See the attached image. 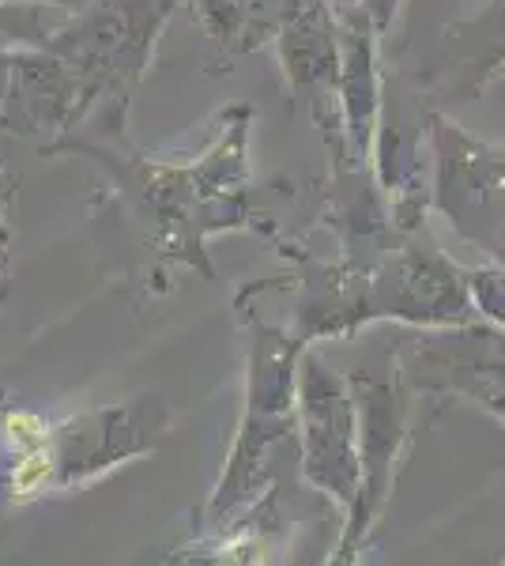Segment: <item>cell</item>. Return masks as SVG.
I'll use <instances>...</instances> for the list:
<instances>
[{
	"label": "cell",
	"mask_w": 505,
	"mask_h": 566,
	"mask_svg": "<svg viewBox=\"0 0 505 566\" xmlns=\"http://www.w3.org/2000/svg\"><path fill=\"white\" fill-rule=\"evenodd\" d=\"M250 106H227L215 117V140L192 155L189 163L159 159L128 144L125 129H98L103 140L84 144L87 155L114 170L122 200L136 231L155 261V280H167V269L200 272L215 280L208 261V239L242 227H261L250 208Z\"/></svg>",
	"instance_id": "cell-1"
},
{
	"label": "cell",
	"mask_w": 505,
	"mask_h": 566,
	"mask_svg": "<svg viewBox=\"0 0 505 566\" xmlns=\"http://www.w3.org/2000/svg\"><path fill=\"white\" fill-rule=\"evenodd\" d=\"M336 261H320L295 245L283 258L298 261V306L291 336L309 348L328 336H351L374 322L449 328L472 322L467 269L449 261L422 227H397L378 242L339 245Z\"/></svg>",
	"instance_id": "cell-2"
},
{
	"label": "cell",
	"mask_w": 505,
	"mask_h": 566,
	"mask_svg": "<svg viewBox=\"0 0 505 566\" xmlns=\"http://www.w3.org/2000/svg\"><path fill=\"white\" fill-rule=\"evenodd\" d=\"M245 416L204 517L231 547H250L256 525L280 522L283 476L298 469V355L306 348L256 310H245Z\"/></svg>",
	"instance_id": "cell-3"
},
{
	"label": "cell",
	"mask_w": 505,
	"mask_h": 566,
	"mask_svg": "<svg viewBox=\"0 0 505 566\" xmlns=\"http://www.w3.org/2000/svg\"><path fill=\"white\" fill-rule=\"evenodd\" d=\"M173 0H98L72 31V61L84 106H103L106 129H125L128 106L151 65Z\"/></svg>",
	"instance_id": "cell-4"
},
{
	"label": "cell",
	"mask_w": 505,
	"mask_h": 566,
	"mask_svg": "<svg viewBox=\"0 0 505 566\" xmlns=\"http://www.w3.org/2000/svg\"><path fill=\"white\" fill-rule=\"evenodd\" d=\"M430 208L456 239L491 258L505 231V144L467 136L445 109L427 106Z\"/></svg>",
	"instance_id": "cell-5"
},
{
	"label": "cell",
	"mask_w": 505,
	"mask_h": 566,
	"mask_svg": "<svg viewBox=\"0 0 505 566\" xmlns=\"http://www.w3.org/2000/svg\"><path fill=\"white\" fill-rule=\"evenodd\" d=\"M298 472L344 514L351 510L358 495L355 389L317 352L298 355Z\"/></svg>",
	"instance_id": "cell-6"
},
{
	"label": "cell",
	"mask_w": 505,
	"mask_h": 566,
	"mask_svg": "<svg viewBox=\"0 0 505 566\" xmlns=\"http://www.w3.org/2000/svg\"><path fill=\"white\" fill-rule=\"evenodd\" d=\"M358 405V495L347 510L344 536H339L336 559H358L370 533L378 528L385 506L397 483V458L408 438L411 416V389L403 381H378L366 374H347Z\"/></svg>",
	"instance_id": "cell-7"
},
{
	"label": "cell",
	"mask_w": 505,
	"mask_h": 566,
	"mask_svg": "<svg viewBox=\"0 0 505 566\" xmlns=\"http://www.w3.org/2000/svg\"><path fill=\"white\" fill-rule=\"evenodd\" d=\"M170 412L162 397H136L106 405L98 412L76 416L72 423L53 427V476L61 483L87 480L103 469H114L128 458H140L167 434Z\"/></svg>",
	"instance_id": "cell-8"
},
{
	"label": "cell",
	"mask_w": 505,
	"mask_h": 566,
	"mask_svg": "<svg viewBox=\"0 0 505 566\" xmlns=\"http://www.w3.org/2000/svg\"><path fill=\"white\" fill-rule=\"evenodd\" d=\"M505 72V0H486L475 15L449 23L434 50L411 72L422 106H461L480 98Z\"/></svg>",
	"instance_id": "cell-9"
},
{
	"label": "cell",
	"mask_w": 505,
	"mask_h": 566,
	"mask_svg": "<svg viewBox=\"0 0 505 566\" xmlns=\"http://www.w3.org/2000/svg\"><path fill=\"white\" fill-rule=\"evenodd\" d=\"M4 446H8L4 488L15 502H31L57 488V476H53V427L42 416L8 412Z\"/></svg>",
	"instance_id": "cell-10"
},
{
	"label": "cell",
	"mask_w": 505,
	"mask_h": 566,
	"mask_svg": "<svg viewBox=\"0 0 505 566\" xmlns=\"http://www.w3.org/2000/svg\"><path fill=\"white\" fill-rule=\"evenodd\" d=\"M467 295L472 306L494 325L505 328V269L502 264H483V269H467Z\"/></svg>",
	"instance_id": "cell-11"
},
{
	"label": "cell",
	"mask_w": 505,
	"mask_h": 566,
	"mask_svg": "<svg viewBox=\"0 0 505 566\" xmlns=\"http://www.w3.org/2000/svg\"><path fill=\"white\" fill-rule=\"evenodd\" d=\"M362 8H366V15H370V23H374V31L381 34H389V27L392 20H397V8H400V0H362Z\"/></svg>",
	"instance_id": "cell-12"
},
{
	"label": "cell",
	"mask_w": 505,
	"mask_h": 566,
	"mask_svg": "<svg viewBox=\"0 0 505 566\" xmlns=\"http://www.w3.org/2000/svg\"><path fill=\"white\" fill-rule=\"evenodd\" d=\"M475 405H483L486 412H491V416H498L502 423H505V381H498V386H491V389H486L483 397L475 400Z\"/></svg>",
	"instance_id": "cell-13"
}]
</instances>
